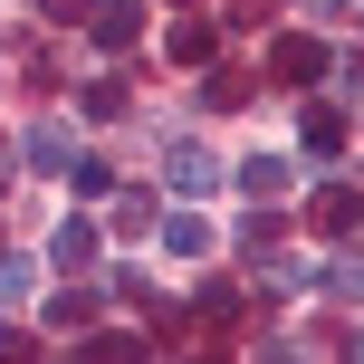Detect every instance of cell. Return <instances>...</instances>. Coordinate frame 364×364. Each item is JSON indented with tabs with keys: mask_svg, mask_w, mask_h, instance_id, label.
Segmentation results:
<instances>
[{
	"mask_svg": "<svg viewBox=\"0 0 364 364\" xmlns=\"http://www.w3.org/2000/svg\"><path fill=\"white\" fill-rule=\"evenodd\" d=\"M164 182H173L182 201H201V192L220 182V154H211V144H173V154H164Z\"/></svg>",
	"mask_w": 364,
	"mask_h": 364,
	"instance_id": "obj_1",
	"label": "cell"
},
{
	"mask_svg": "<svg viewBox=\"0 0 364 364\" xmlns=\"http://www.w3.org/2000/svg\"><path fill=\"white\" fill-rule=\"evenodd\" d=\"M10 154H19L29 173H68V164H77V134H68V125H29Z\"/></svg>",
	"mask_w": 364,
	"mask_h": 364,
	"instance_id": "obj_2",
	"label": "cell"
},
{
	"mask_svg": "<svg viewBox=\"0 0 364 364\" xmlns=\"http://www.w3.org/2000/svg\"><path fill=\"white\" fill-rule=\"evenodd\" d=\"M297 144H307V164H336V154H346V115L307 106V115H297Z\"/></svg>",
	"mask_w": 364,
	"mask_h": 364,
	"instance_id": "obj_3",
	"label": "cell"
},
{
	"mask_svg": "<svg viewBox=\"0 0 364 364\" xmlns=\"http://www.w3.org/2000/svg\"><path fill=\"white\" fill-rule=\"evenodd\" d=\"M269 68L288 77V87H316V77H326V48H316V38H278V48H269Z\"/></svg>",
	"mask_w": 364,
	"mask_h": 364,
	"instance_id": "obj_4",
	"label": "cell"
},
{
	"mask_svg": "<svg viewBox=\"0 0 364 364\" xmlns=\"http://www.w3.org/2000/svg\"><path fill=\"white\" fill-rule=\"evenodd\" d=\"M288 182H297V164H288V154H250V164H240V192H250V201H278Z\"/></svg>",
	"mask_w": 364,
	"mask_h": 364,
	"instance_id": "obj_5",
	"label": "cell"
},
{
	"mask_svg": "<svg viewBox=\"0 0 364 364\" xmlns=\"http://www.w3.org/2000/svg\"><path fill=\"white\" fill-rule=\"evenodd\" d=\"M154 240H164L173 259H201V250H211V220H201L192 201H182V211H173V220H164V230H154Z\"/></svg>",
	"mask_w": 364,
	"mask_h": 364,
	"instance_id": "obj_6",
	"label": "cell"
},
{
	"mask_svg": "<svg viewBox=\"0 0 364 364\" xmlns=\"http://www.w3.org/2000/svg\"><path fill=\"white\" fill-rule=\"evenodd\" d=\"M316 230H364V192H346V182H326V192H316Z\"/></svg>",
	"mask_w": 364,
	"mask_h": 364,
	"instance_id": "obj_7",
	"label": "cell"
},
{
	"mask_svg": "<svg viewBox=\"0 0 364 364\" xmlns=\"http://www.w3.org/2000/svg\"><path fill=\"white\" fill-rule=\"evenodd\" d=\"M134 29H144L134 0H106V10H96V38H106V48H134Z\"/></svg>",
	"mask_w": 364,
	"mask_h": 364,
	"instance_id": "obj_8",
	"label": "cell"
},
{
	"mask_svg": "<svg viewBox=\"0 0 364 364\" xmlns=\"http://www.w3.org/2000/svg\"><path fill=\"white\" fill-rule=\"evenodd\" d=\"M48 259H58V269H96V230H87V220H68V230L48 240Z\"/></svg>",
	"mask_w": 364,
	"mask_h": 364,
	"instance_id": "obj_9",
	"label": "cell"
},
{
	"mask_svg": "<svg viewBox=\"0 0 364 364\" xmlns=\"http://www.w3.org/2000/svg\"><path fill=\"white\" fill-rule=\"evenodd\" d=\"M164 48H173V68H182V58H211V19H173Z\"/></svg>",
	"mask_w": 364,
	"mask_h": 364,
	"instance_id": "obj_10",
	"label": "cell"
},
{
	"mask_svg": "<svg viewBox=\"0 0 364 364\" xmlns=\"http://www.w3.org/2000/svg\"><path fill=\"white\" fill-rule=\"evenodd\" d=\"M316 288H326V297H364V259H326Z\"/></svg>",
	"mask_w": 364,
	"mask_h": 364,
	"instance_id": "obj_11",
	"label": "cell"
},
{
	"mask_svg": "<svg viewBox=\"0 0 364 364\" xmlns=\"http://www.w3.org/2000/svg\"><path fill=\"white\" fill-rule=\"evenodd\" d=\"M10 297H29V259H19V250H0V307H10Z\"/></svg>",
	"mask_w": 364,
	"mask_h": 364,
	"instance_id": "obj_12",
	"label": "cell"
},
{
	"mask_svg": "<svg viewBox=\"0 0 364 364\" xmlns=\"http://www.w3.org/2000/svg\"><path fill=\"white\" fill-rule=\"evenodd\" d=\"M201 316H240V288H230V278H201Z\"/></svg>",
	"mask_w": 364,
	"mask_h": 364,
	"instance_id": "obj_13",
	"label": "cell"
},
{
	"mask_svg": "<svg viewBox=\"0 0 364 364\" xmlns=\"http://www.w3.org/2000/svg\"><path fill=\"white\" fill-rule=\"evenodd\" d=\"M307 10H316V19H336V10H346V0H307Z\"/></svg>",
	"mask_w": 364,
	"mask_h": 364,
	"instance_id": "obj_14",
	"label": "cell"
},
{
	"mask_svg": "<svg viewBox=\"0 0 364 364\" xmlns=\"http://www.w3.org/2000/svg\"><path fill=\"white\" fill-rule=\"evenodd\" d=\"M10 173H19V154H10V144H0V182H10Z\"/></svg>",
	"mask_w": 364,
	"mask_h": 364,
	"instance_id": "obj_15",
	"label": "cell"
}]
</instances>
